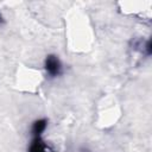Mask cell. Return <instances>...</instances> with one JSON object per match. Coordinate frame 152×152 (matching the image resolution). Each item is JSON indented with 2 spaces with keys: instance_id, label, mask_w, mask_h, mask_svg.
Returning a JSON list of instances; mask_svg holds the SVG:
<instances>
[{
  "instance_id": "6da1fadb",
  "label": "cell",
  "mask_w": 152,
  "mask_h": 152,
  "mask_svg": "<svg viewBox=\"0 0 152 152\" xmlns=\"http://www.w3.org/2000/svg\"><path fill=\"white\" fill-rule=\"evenodd\" d=\"M44 70L50 78H56L63 74V64L57 55L50 53L44 59Z\"/></svg>"
},
{
  "instance_id": "5b68a950",
  "label": "cell",
  "mask_w": 152,
  "mask_h": 152,
  "mask_svg": "<svg viewBox=\"0 0 152 152\" xmlns=\"http://www.w3.org/2000/svg\"><path fill=\"white\" fill-rule=\"evenodd\" d=\"M5 23H6V20H5V17H4V15H2V13L0 12V26H1V25H4Z\"/></svg>"
},
{
  "instance_id": "7a4b0ae2",
  "label": "cell",
  "mask_w": 152,
  "mask_h": 152,
  "mask_svg": "<svg viewBox=\"0 0 152 152\" xmlns=\"http://www.w3.org/2000/svg\"><path fill=\"white\" fill-rule=\"evenodd\" d=\"M28 152H51V151L42 137H33L28 146Z\"/></svg>"
},
{
  "instance_id": "277c9868",
  "label": "cell",
  "mask_w": 152,
  "mask_h": 152,
  "mask_svg": "<svg viewBox=\"0 0 152 152\" xmlns=\"http://www.w3.org/2000/svg\"><path fill=\"white\" fill-rule=\"evenodd\" d=\"M152 45H151V40L148 39L147 42H146V45H145V50H146V53H147V56H150L151 53H152V48H151Z\"/></svg>"
},
{
  "instance_id": "3957f363",
  "label": "cell",
  "mask_w": 152,
  "mask_h": 152,
  "mask_svg": "<svg viewBox=\"0 0 152 152\" xmlns=\"http://www.w3.org/2000/svg\"><path fill=\"white\" fill-rule=\"evenodd\" d=\"M48 127V120L46 119H37L33 121L31 126V134L32 137H42L43 132Z\"/></svg>"
}]
</instances>
